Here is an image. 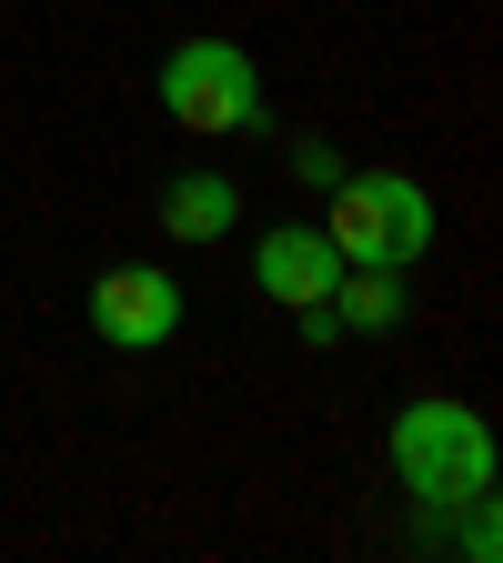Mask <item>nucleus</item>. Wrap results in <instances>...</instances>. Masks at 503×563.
I'll return each instance as SVG.
<instances>
[{"mask_svg": "<svg viewBox=\"0 0 503 563\" xmlns=\"http://www.w3.org/2000/svg\"><path fill=\"white\" fill-rule=\"evenodd\" d=\"M393 473H403V493H423L434 514L483 504V483H493V433H483V412H463V402H413V412L393 422Z\"/></svg>", "mask_w": 503, "mask_h": 563, "instance_id": "obj_1", "label": "nucleus"}, {"mask_svg": "<svg viewBox=\"0 0 503 563\" xmlns=\"http://www.w3.org/2000/svg\"><path fill=\"white\" fill-rule=\"evenodd\" d=\"M322 242L342 262H413V252H434V201H423V181L403 172H363V181H332V222Z\"/></svg>", "mask_w": 503, "mask_h": 563, "instance_id": "obj_2", "label": "nucleus"}, {"mask_svg": "<svg viewBox=\"0 0 503 563\" xmlns=\"http://www.w3.org/2000/svg\"><path fill=\"white\" fill-rule=\"evenodd\" d=\"M162 111L201 141H222V131H252L262 121V81H252V60L232 41H182L162 60Z\"/></svg>", "mask_w": 503, "mask_h": 563, "instance_id": "obj_3", "label": "nucleus"}, {"mask_svg": "<svg viewBox=\"0 0 503 563\" xmlns=\"http://www.w3.org/2000/svg\"><path fill=\"white\" fill-rule=\"evenodd\" d=\"M91 332H101L111 352H162V342L182 332V282L152 272V262L101 272V282H91Z\"/></svg>", "mask_w": 503, "mask_h": 563, "instance_id": "obj_4", "label": "nucleus"}, {"mask_svg": "<svg viewBox=\"0 0 503 563\" xmlns=\"http://www.w3.org/2000/svg\"><path fill=\"white\" fill-rule=\"evenodd\" d=\"M332 272H342V252H332L322 232H272V242L252 252V282H262L272 302H293V312L332 292Z\"/></svg>", "mask_w": 503, "mask_h": 563, "instance_id": "obj_5", "label": "nucleus"}, {"mask_svg": "<svg viewBox=\"0 0 503 563\" xmlns=\"http://www.w3.org/2000/svg\"><path fill=\"white\" fill-rule=\"evenodd\" d=\"M322 312H332V332H393V322H403V282H393V262H342L332 292H322Z\"/></svg>", "mask_w": 503, "mask_h": 563, "instance_id": "obj_6", "label": "nucleus"}, {"mask_svg": "<svg viewBox=\"0 0 503 563\" xmlns=\"http://www.w3.org/2000/svg\"><path fill=\"white\" fill-rule=\"evenodd\" d=\"M162 232H172V242L232 232V181H222V172H182V181L162 191Z\"/></svg>", "mask_w": 503, "mask_h": 563, "instance_id": "obj_7", "label": "nucleus"}]
</instances>
